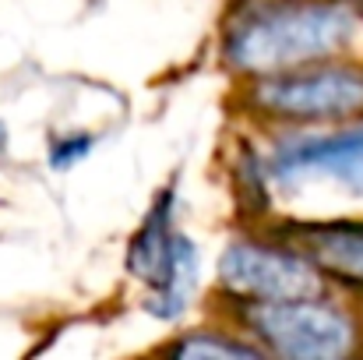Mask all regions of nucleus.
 I'll return each instance as SVG.
<instances>
[{
  "label": "nucleus",
  "mask_w": 363,
  "mask_h": 360,
  "mask_svg": "<svg viewBox=\"0 0 363 360\" xmlns=\"http://www.w3.org/2000/svg\"><path fill=\"white\" fill-rule=\"evenodd\" d=\"M353 14L332 0H261L226 32V60L243 75H272L314 64L342 50Z\"/></svg>",
  "instance_id": "1"
},
{
  "label": "nucleus",
  "mask_w": 363,
  "mask_h": 360,
  "mask_svg": "<svg viewBox=\"0 0 363 360\" xmlns=\"http://www.w3.org/2000/svg\"><path fill=\"white\" fill-rule=\"evenodd\" d=\"M243 325L279 357L339 360L357 350L353 322L318 297L293 300H243Z\"/></svg>",
  "instance_id": "2"
},
{
  "label": "nucleus",
  "mask_w": 363,
  "mask_h": 360,
  "mask_svg": "<svg viewBox=\"0 0 363 360\" xmlns=\"http://www.w3.org/2000/svg\"><path fill=\"white\" fill-rule=\"evenodd\" d=\"M250 103L275 120L325 124L363 114V67L353 64H303V71L257 75Z\"/></svg>",
  "instance_id": "3"
},
{
  "label": "nucleus",
  "mask_w": 363,
  "mask_h": 360,
  "mask_svg": "<svg viewBox=\"0 0 363 360\" xmlns=\"http://www.w3.org/2000/svg\"><path fill=\"white\" fill-rule=\"evenodd\" d=\"M219 283L240 300H293L321 293V272L300 251L254 240L226 247L219 261Z\"/></svg>",
  "instance_id": "4"
},
{
  "label": "nucleus",
  "mask_w": 363,
  "mask_h": 360,
  "mask_svg": "<svg viewBox=\"0 0 363 360\" xmlns=\"http://www.w3.org/2000/svg\"><path fill=\"white\" fill-rule=\"evenodd\" d=\"M268 173L282 184L332 180L363 198V124L335 134H296L272 148Z\"/></svg>",
  "instance_id": "5"
},
{
  "label": "nucleus",
  "mask_w": 363,
  "mask_h": 360,
  "mask_svg": "<svg viewBox=\"0 0 363 360\" xmlns=\"http://www.w3.org/2000/svg\"><path fill=\"white\" fill-rule=\"evenodd\" d=\"M289 237L318 272L332 276L342 286L363 290V223L360 219H332V223H289L279 230Z\"/></svg>",
  "instance_id": "6"
},
{
  "label": "nucleus",
  "mask_w": 363,
  "mask_h": 360,
  "mask_svg": "<svg viewBox=\"0 0 363 360\" xmlns=\"http://www.w3.org/2000/svg\"><path fill=\"white\" fill-rule=\"evenodd\" d=\"M194 283H198V251L187 237H173V251H169V261L159 276V283L152 286V297H148V311L155 318H180L191 293H194Z\"/></svg>",
  "instance_id": "7"
},
{
  "label": "nucleus",
  "mask_w": 363,
  "mask_h": 360,
  "mask_svg": "<svg viewBox=\"0 0 363 360\" xmlns=\"http://www.w3.org/2000/svg\"><path fill=\"white\" fill-rule=\"evenodd\" d=\"M169 209H173V191L159 195L155 209L148 212L145 227L138 230V237L130 240V251H127V268L130 276H138L141 283L155 286V279L162 276L166 261H169V251H173V230H169Z\"/></svg>",
  "instance_id": "8"
},
{
  "label": "nucleus",
  "mask_w": 363,
  "mask_h": 360,
  "mask_svg": "<svg viewBox=\"0 0 363 360\" xmlns=\"http://www.w3.org/2000/svg\"><path fill=\"white\" fill-rule=\"evenodd\" d=\"M173 357L184 360H257L264 357V350L250 347V343H237V339H226V336H212V332H198V336H187L180 339L177 347H169Z\"/></svg>",
  "instance_id": "9"
},
{
  "label": "nucleus",
  "mask_w": 363,
  "mask_h": 360,
  "mask_svg": "<svg viewBox=\"0 0 363 360\" xmlns=\"http://www.w3.org/2000/svg\"><path fill=\"white\" fill-rule=\"evenodd\" d=\"M89 148H92V138H89V134H67V138H57V141L50 145V163H53L57 170H67V166H74L78 159H85Z\"/></svg>",
  "instance_id": "10"
},
{
  "label": "nucleus",
  "mask_w": 363,
  "mask_h": 360,
  "mask_svg": "<svg viewBox=\"0 0 363 360\" xmlns=\"http://www.w3.org/2000/svg\"><path fill=\"white\" fill-rule=\"evenodd\" d=\"M4 148H7V131H4V124H0V156H4Z\"/></svg>",
  "instance_id": "11"
},
{
  "label": "nucleus",
  "mask_w": 363,
  "mask_h": 360,
  "mask_svg": "<svg viewBox=\"0 0 363 360\" xmlns=\"http://www.w3.org/2000/svg\"><path fill=\"white\" fill-rule=\"evenodd\" d=\"M350 4H353V7H357V11L363 14V0H350Z\"/></svg>",
  "instance_id": "12"
}]
</instances>
